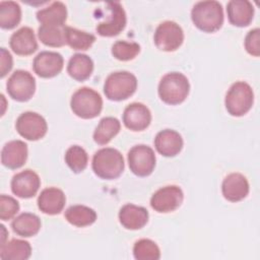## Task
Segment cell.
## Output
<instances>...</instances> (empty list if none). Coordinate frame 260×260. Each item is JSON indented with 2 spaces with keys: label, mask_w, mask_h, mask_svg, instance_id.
Segmentation results:
<instances>
[{
  "label": "cell",
  "mask_w": 260,
  "mask_h": 260,
  "mask_svg": "<svg viewBox=\"0 0 260 260\" xmlns=\"http://www.w3.org/2000/svg\"><path fill=\"white\" fill-rule=\"evenodd\" d=\"M65 161L74 173H81L87 167L88 155L79 145L70 146L65 153Z\"/></svg>",
  "instance_id": "1f68e13d"
},
{
  "label": "cell",
  "mask_w": 260,
  "mask_h": 260,
  "mask_svg": "<svg viewBox=\"0 0 260 260\" xmlns=\"http://www.w3.org/2000/svg\"><path fill=\"white\" fill-rule=\"evenodd\" d=\"M188 78L180 72H171L162 76L158 84V95L168 105H179L189 94Z\"/></svg>",
  "instance_id": "3957f363"
},
{
  "label": "cell",
  "mask_w": 260,
  "mask_h": 260,
  "mask_svg": "<svg viewBox=\"0 0 260 260\" xmlns=\"http://www.w3.org/2000/svg\"><path fill=\"white\" fill-rule=\"evenodd\" d=\"M154 146L158 153L167 157L177 155L183 148V138L179 132L172 129L159 131L154 138Z\"/></svg>",
  "instance_id": "ac0fdd59"
},
{
  "label": "cell",
  "mask_w": 260,
  "mask_h": 260,
  "mask_svg": "<svg viewBox=\"0 0 260 260\" xmlns=\"http://www.w3.org/2000/svg\"><path fill=\"white\" fill-rule=\"evenodd\" d=\"M15 128L23 138L36 141L46 135L48 125L46 120L38 113L25 112L17 118Z\"/></svg>",
  "instance_id": "30bf717a"
},
{
  "label": "cell",
  "mask_w": 260,
  "mask_h": 260,
  "mask_svg": "<svg viewBox=\"0 0 260 260\" xmlns=\"http://www.w3.org/2000/svg\"><path fill=\"white\" fill-rule=\"evenodd\" d=\"M27 158V145L21 140L7 142L1 151V162L10 170L21 168Z\"/></svg>",
  "instance_id": "e0dca14e"
},
{
  "label": "cell",
  "mask_w": 260,
  "mask_h": 260,
  "mask_svg": "<svg viewBox=\"0 0 260 260\" xmlns=\"http://www.w3.org/2000/svg\"><path fill=\"white\" fill-rule=\"evenodd\" d=\"M64 27L41 25L38 29V37L40 41L46 46L54 48L62 47L66 44Z\"/></svg>",
  "instance_id": "4dcf8cb0"
},
{
  "label": "cell",
  "mask_w": 260,
  "mask_h": 260,
  "mask_svg": "<svg viewBox=\"0 0 260 260\" xmlns=\"http://www.w3.org/2000/svg\"><path fill=\"white\" fill-rule=\"evenodd\" d=\"M120 128L121 124L117 118L105 117L100 121L93 132V140L100 145H105L119 133Z\"/></svg>",
  "instance_id": "83f0119b"
},
{
  "label": "cell",
  "mask_w": 260,
  "mask_h": 260,
  "mask_svg": "<svg viewBox=\"0 0 260 260\" xmlns=\"http://www.w3.org/2000/svg\"><path fill=\"white\" fill-rule=\"evenodd\" d=\"M12 66V56L5 48H1V78H3L11 70Z\"/></svg>",
  "instance_id": "8d00e7d4"
},
{
  "label": "cell",
  "mask_w": 260,
  "mask_h": 260,
  "mask_svg": "<svg viewBox=\"0 0 260 260\" xmlns=\"http://www.w3.org/2000/svg\"><path fill=\"white\" fill-rule=\"evenodd\" d=\"M229 21L236 26L244 27L251 23L254 16V7L247 0H232L226 5Z\"/></svg>",
  "instance_id": "7402d4cb"
},
{
  "label": "cell",
  "mask_w": 260,
  "mask_h": 260,
  "mask_svg": "<svg viewBox=\"0 0 260 260\" xmlns=\"http://www.w3.org/2000/svg\"><path fill=\"white\" fill-rule=\"evenodd\" d=\"M93 71V62L85 54L73 55L67 65L68 74L77 81L86 80Z\"/></svg>",
  "instance_id": "cb8c5ba5"
},
{
  "label": "cell",
  "mask_w": 260,
  "mask_h": 260,
  "mask_svg": "<svg viewBox=\"0 0 260 260\" xmlns=\"http://www.w3.org/2000/svg\"><path fill=\"white\" fill-rule=\"evenodd\" d=\"M37 19L41 25L64 27L67 19V9L63 2L56 1L50 6L37 12Z\"/></svg>",
  "instance_id": "603a6c76"
},
{
  "label": "cell",
  "mask_w": 260,
  "mask_h": 260,
  "mask_svg": "<svg viewBox=\"0 0 260 260\" xmlns=\"http://www.w3.org/2000/svg\"><path fill=\"white\" fill-rule=\"evenodd\" d=\"M66 202V197L61 189L50 187L44 189L38 198L39 209L46 214L55 215L60 213Z\"/></svg>",
  "instance_id": "d6986e66"
},
{
  "label": "cell",
  "mask_w": 260,
  "mask_h": 260,
  "mask_svg": "<svg viewBox=\"0 0 260 260\" xmlns=\"http://www.w3.org/2000/svg\"><path fill=\"white\" fill-rule=\"evenodd\" d=\"M110 11L109 18L96 25V31L102 37L119 35L126 26V13L119 2L107 3Z\"/></svg>",
  "instance_id": "4fadbf2b"
},
{
  "label": "cell",
  "mask_w": 260,
  "mask_h": 260,
  "mask_svg": "<svg viewBox=\"0 0 260 260\" xmlns=\"http://www.w3.org/2000/svg\"><path fill=\"white\" fill-rule=\"evenodd\" d=\"M6 88L13 100L26 102L32 98L36 91V79L27 71L16 70L8 78Z\"/></svg>",
  "instance_id": "9c48e42d"
},
{
  "label": "cell",
  "mask_w": 260,
  "mask_h": 260,
  "mask_svg": "<svg viewBox=\"0 0 260 260\" xmlns=\"http://www.w3.org/2000/svg\"><path fill=\"white\" fill-rule=\"evenodd\" d=\"M153 40L157 49L165 52H173L183 44L184 32L178 23L167 20L158 24L154 31Z\"/></svg>",
  "instance_id": "52a82bcc"
},
{
  "label": "cell",
  "mask_w": 260,
  "mask_h": 260,
  "mask_svg": "<svg viewBox=\"0 0 260 260\" xmlns=\"http://www.w3.org/2000/svg\"><path fill=\"white\" fill-rule=\"evenodd\" d=\"M155 160L153 149L144 144L135 145L128 152L130 171L138 177L149 176L154 170Z\"/></svg>",
  "instance_id": "ba28073f"
},
{
  "label": "cell",
  "mask_w": 260,
  "mask_h": 260,
  "mask_svg": "<svg viewBox=\"0 0 260 260\" xmlns=\"http://www.w3.org/2000/svg\"><path fill=\"white\" fill-rule=\"evenodd\" d=\"M11 228L16 235L23 238H29L39 233L41 229V219L34 213L23 212L12 220Z\"/></svg>",
  "instance_id": "d4e9b609"
},
{
  "label": "cell",
  "mask_w": 260,
  "mask_h": 260,
  "mask_svg": "<svg viewBox=\"0 0 260 260\" xmlns=\"http://www.w3.org/2000/svg\"><path fill=\"white\" fill-rule=\"evenodd\" d=\"M30 244L23 240L12 239L1 244L0 258L2 260H26L30 257Z\"/></svg>",
  "instance_id": "484cf974"
},
{
  "label": "cell",
  "mask_w": 260,
  "mask_h": 260,
  "mask_svg": "<svg viewBox=\"0 0 260 260\" xmlns=\"http://www.w3.org/2000/svg\"><path fill=\"white\" fill-rule=\"evenodd\" d=\"M254 103L252 87L244 81H237L226 92L224 104L225 109L232 116L241 117L247 114Z\"/></svg>",
  "instance_id": "8992f818"
},
{
  "label": "cell",
  "mask_w": 260,
  "mask_h": 260,
  "mask_svg": "<svg viewBox=\"0 0 260 260\" xmlns=\"http://www.w3.org/2000/svg\"><path fill=\"white\" fill-rule=\"evenodd\" d=\"M9 45L12 51L19 56L31 55L38 49L35 32L28 26H23L13 32Z\"/></svg>",
  "instance_id": "ffe728a7"
},
{
  "label": "cell",
  "mask_w": 260,
  "mask_h": 260,
  "mask_svg": "<svg viewBox=\"0 0 260 260\" xmlns=\"http://www.w3.org/2000/svg\"><path fill=\"white\" fill-rule=\"evenodd\" d=\"M41 185L39 175L32 170H24L13 176L11 180V190L14 195L20 198L34 197Z\"/></svg>",
  "instance_id": "5bb4252c"
},
{
  "label": "cell",
  "mask_w": 260,
  "mask_h": 260,
  "mask_svg": "<svg viewBox=\"0 0 260 260\" xmlns=\"http://www.w3.org/2000/svg\"><path fill=\"white\" fill-rule=\"evenodd\" d=\"M21 20L20 6L14 1L0 2V26L4 29L14 28Z\"/></svg>",
  "instance_id": "f546056e"
},
{
  "label": "cell",
  "mask_w": 260,
  "mask_h": 260,
  "mask_svg": "<svg viewBox=\"0 0 260 260\" xmlns=\"http://www.w3.org/2000/svg\"><path fill=\"white\" fill-rule=\"evenodd\" d=\"M66 44L76 51H85L91 47L95 41V37L83 30L71 26L64 27Z\"/></svg>",
  "instance_id": "f1b7e54d"
},
{
  "label": "cell",
  "mask_w": 260,
  "mask_h": 260,
  "mask_svg": "<svg viewBox=\"0 0 260 260\" xmlns=\"http://www.w3.org/2000/svg\"><path fill=\"white\" fill-rule=\"evenodd\" d=\"M70 107L77 117L93 119L102 112L103 100L100 93L92 88L81 87L73 93Z\"/></svg>",
  "instance_id": "277c9868"
},
{
  "label": "cell",
  "mask_w": 260,
  "mask_h": 260,
  "mask_svg": "<svg viewBox=\"0 0 260 260\" xmlns=\"http://www.w3.org/2000/svg\"><path fill=\"white\" fill-rule=\"evenodd\" d=\"M65 218L72 225L83 228L92 224L96 219V212L84 205H72L65 211Z\"/></svg>",
  "instance_id": "4316f807"
},
{
  "label": "cell",
  "mask_w": 260,
  "mask_h": 260,
  "mask_svg": "<svg viewBox=\"0 0 260 260\" xmlns=\"http://www.w3.org/2000/svg\"><path fill=\"white\" fill-rule=\"evenodd\" d=\"M64 60L61 54L52 51L39 53L32 63L35 73L43 78H51L58 75L63 69Z\"/></svg>",
  "instance_id": "7c38bea8"
},
{
  "label": "cell",
  "mask_w": 260,
  "mask_h": 260,
  "mask_svg": "<svg viewBox=\"0 0 260 260\" xmlns=\"http://www.w3.org/2000/svg\"><path fill=\"white\" fill-rule=\"evenodd\" d=\"M94 174L101 179L113 180L120 177L124 171V158L122 153L112 147L98 150L91 162Z\"/></svg>",
  "instance_id": "7a4b0ae2"
},
{
  "label": "cell",
  "mask_w": 260,
  "mask_h": 260,
  "mask_svg": "<svg viewBox=\"0 0 260 260\" xmlns=\"http://www.w3.org/2000/svg\"><path fill=\"white\" fill-rule=\"evenodd\" d=\"M191 18L197 28L204 32H214L223 23L222 6L217 1L197 2L191 11Z\"/></svg>",
  "instance_id": "6da1fadb"
},
{
  "label": "cell",
  "mask_w": 260,
  "mask_h": 260,
  "mask_svg": "<svg viewBox=\"0 0 260 260\" xmlns=\"http://www.w3.org/2000/svg\"><path fill=\"white\" fill-rule=\"evenodd\" d=\"M150 122L151 113L143 104L132 103L125 108L123 123L128 129L132 131H142L149 126Z\"/></svg>",
  "instance_id": "9a60e30c"
},
{
  "label": "cell",
  "mask_w": 260,
  "mask_h": 260,
  "mask_svg": "<svg viewBox=\"0 0 260 260\" xmlns=\"http://www.w3.org/2000/svg\"><path fill=\"white\" fill-rule=\"evenodd\" d=\"M184 194L180 187L172 185L158 189L150 198L152 209L160 213L176 210L183 202Z\"/></svg>",
  "instance_id": "8fae6325"
},
{
  "label": "cell",
  "mask_w": 260,
  "mask_h": 260,
  "mask_svg": "<svg viewBox=\"0 0 260 260\" xmlns=\"http://www.w3.org/2000/svg\"><path fill=\"white\" fill-rule=\"evenodd\" d=\"M140 52V46L135 42L118 41L112 46V55L120 61L134 59Z\"/></svg>",
  "instance_id": "836d02e7"
},
{
  "label": "cell",
  "mask_w": 260,
  "mask_h": 260,
  "mask_svg": "<svg viewBox=\"0 0 260 260\" xmlns=\"http://www.w3.org/2000/svg\"><path fill=\"white\" fill-rule=\"evenodd\" d=\"M137 88L135 75L128 71H117L111 73L104 84L106 96L115 102L124 101L130 98Z\"/></svg>",
  "instance_id": "5b68a950"
},
{
  "label": "cell",
  "mask_w": 260,
  "mask_h": 260,
  "mask_svg": "<svg viewBox=\"0 0 260 260\" xmlns=\"http://www.w3.org/2000/svg\"><path fill=\"white\" fill-rule=\"evenodd\" d=\"M259 40H260V30L259 28H254L251 29L245 39V48L246 51L255 57H258L260 55V45H259Z\"/></svg>",
  "instance_id": "d590c367"
},
{
  "label": "cell",
  "mask_w": 260,
  "mask_h": 260,
  "mask_svg": "<svg viewBox=\"0 0 260 260\" xmlns=\"http://www.w3.org/2000/svg\"><path fill=\"white\" fill-rule=\"evenodd\" d=\"M223 197L231 202H238L246 198L249 193V183L246 177L240 173L228 175L221 184Z\"/></svg>",
  "instance_id": "2e32d148"
},
{
  "label": "cell",
  "mask_w": 260,
  "mask_h": 260,
  "mask_svg": "<svg viewBox=\"0 0 260 260\" xmlns=\"http://www.w3.org/2000/svg\"><path fill=\"white\" fill-rule=\"evenodd\" d=\"M19 210V203L11 196H0V218L2 220L11 219Z\"/></svg>",
  "instance_id": "e575fe53"
},
{
  "label": "cell",
  "mask_w": 260,
  "mask_h": 260,
  "mask_svg": "<svg viewBox=\"0 0 260 260\" xmlns=\"http://www.w3.org/2000/svg\"><path fill=\"white\" fill-rule=\"evenodd\" d=\"M148 211L142 206L135 204H125L119 211L120 223L127 230L142 229L148 221Z\"/></svg>",
  "instance_id": "44dd1931"
},
{
  "label": "cell",
  "mask_w": 260,
  "mask_h": 260,
  "mask_svg": "<svg viewBox=\"0 0 260 260\" xmlns=\"http://www.w3.org/2000/svg\"><path fill=\"white\" fill-rule=\"evenodd\" d=\"M133 255L137 260H158L160 258V251L153 241L141 239L134 244Z\"/></svg>",
  "instance_id": "d6a6232c"
}]
</instances>
